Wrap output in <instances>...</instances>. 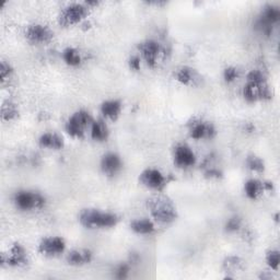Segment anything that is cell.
<instances>
[{
  "mask_svg": "<svg viewBox=\"0 0 280 280\" xmlns=\"http://www.w3.org/2000/svg\"><path fill=\"white\" fill-rule=\"evenodd\" d=\"M129 66L130 68H132L133 70H138L140 68V59L138 58L137 56H133L129 60Z\"/></svg>",
  "mask_w": 280,
  "mask_h": 280,
  "instance_id": "obj_33",
  "label": "cell"
},
{
  "mask_svg": "<svg viewBox=\"0 0 280 280\" xmlns=\"http://www.w3.org/2000/svg\"><path fill=\"white\" fill-rule=\"evenodd\" d=\"M92 259V253L88 250H76L70 252L67 256V262L70 265H84L90 263Z\"/></svg>",
  "mask_w": 280,
  "mask_h": 280,
  "instance_id": "obj_16",
  "label": "cell"
},
{
  "mask_svg": "<svg viewBox=\"0 0 280 280\" xmlns=\"http://www.w3.org/2000/svg\"><path fill=\"white\" fill-rule=\"evenodd\" d=\"M267 264L269 265V267L273 270H277L279 267V262H280V255L278 251H271L267 254Z\"/></svg>",
  "mask_w": 280,
  "mask_h": 280,
  "instance_id": "obj_26",
  "label": "cell"
},
{
  "mask_svg": "<svg viewBox=\"0 0 280 280\" xmlns=\"http://www.w3.org/2000/svg\"><path fill=\"white\" fill-rule=\"evenodd\" d=\"M120 110H122V104H120V102L117 100L106 101L101 106L102 114L113 120H115L119 116Z\"/></svg>",
  "mask_w": 280,
  "mask_h": 280,
  "instance_id": "obj_17",
  "label": "cell"
},
{
  "mask_svg": "<svg viewBox=\"0 0 280 280\" xmlns=\"http://www.w3.org/2000/svg\"><path fill=\"white\" fill-rule=\"evenodd\" d=\"M245 194L251 199H255L262 193V190L264 189L263 183L259 182L257 180H250L245 183Z\"/></svg>",
  "mask_w": 280,
  "mask_h": 280,
  "instance_id": "obj_21",
  "label": "cell"
},
{
  "mask_svg": "<svg viewBox=\"0 0 280 280\" xmlns=\"http://www.w3.org/2000/svg\"><path fill=\"white\" fill-rule=\"evenodd\" d=\"M65 250V241L58 237L45 238L41 241L39 251L46 256H56Z\"/></svg>",
  "mask_w": 280,
  "mask_h": 280,
  "instance_id": "obj_8",
  "label": "cell"
},
{
  "mask_svg": "<svg viewBox=\"0 0 280 280\" xmlns=\"http://www.w3.org/2000/svg\"><path fill=\"white\" fill-rule=\"evenodd\" d=\"M240 227H241V220L238 217H234V218H231L230 220L228 221L227 230L229 232H233V231L239 230Z\"/></svg>",
  "mask_w": 280,
  "mask_h": 280,
  "instance_id": "obj_30",
  "label": "cell"
},
{
  "mask_svg": "<svg viewBox=\"0 0 280 280\" xmlns=\"http://www.w3.org/2000/svg\"><path fill=\"white\" fill-rule=\"evenodd\" d=\"M88 9L84 5L73 4L61 11L59 16V23L63 27H69L80 22L87 17Z\"/></svg>",
  "mask_w": 280,
  "mask_h": 280,
  "instance_id": "obj_4",
  "label": "cell"
},
{
  "mask_svg": "<svg viewBox=\"0 0 280 280\" xmlns=\"http://www.w3.org/2000/svg\"><path fill=\"white\" fill-rule=\"evenodd\" d=\"M11 72H12V69H11L10 65H8V63H6L5 61H3L2 62V70H0V74H2V79L5 80V78L11 74Z\"/></svg>",
  "mask_w": 280,
  "mask_h": 280,
  "instance_id": "obj_32",
  "label": "cell"
},
{
  "mask_svg": "<svg viewBox=\"0 0 280 280\" xmlns=\"http://www.w3.org/2000/svg\"><path fill=\"white\" fill-rule=\"evenodd\" d=\"M190 136L194 139H205L213 138L216 135L215 127L207 122L201 120H194V123L190 124Z\"/></svg>",
  "mask_w": 280,
  "mask_h": 280,
  "instance_id": "obj_11",
  "label": "cell"
},
{
  "mask_svg": "<svg viewBox=\"0 0 280 280\" xmlns=\"http://www.w3.org/2000/svg\"><path fill=\"white\" fill-rule=\"evenodd\" d=\"M79 221L86 228H111L116 226L118 217L111 213H102L98 209H84L80 213Z\"/></svg>",
  "mask_w": 280,
  "mask_h": 280,
  "instance_id": "obj_1",
  "label": "cell"
},
{
  "mask_svg": "<svg viewBox=\"0 0 280 280\" xmlns=\"http://www.w3.org/2000/svg\"><path fill=\"white\" fill-rule=\"evenodd\" d=\"M102 171L107 175H115L122 168V161L116 154H106L101 161Z\"/></svg>",
  "mask_w": 280,
  "mask_h": 280,
  "instance_id": "obj_13",
  "label": "cell"
},
{
  "mask_svg": "<svg viewBox=\"0 0 280 280\" xmlns=\"http://www.w3.org/2000/svg\"><path fill=\"white\" fill-rule=\"evenodd\" d=\"M18 116V109L16 104L11 102H6L3 105V118L6 120L14 119Z\"/></svg>",
  "mask_w": 280,
  "mask_h": 280,
  "instance_id": "obj_24",
  "label": "cell"
},
{
  "mask_svg": "<svg viewBox=\"0 0 280 280\" xmlns=\"http://www.w3.org/2000/svg\"><path fill=\"white\" fill-rule=\"evenodd\" d=\"M247 79H249V82H254V84H263V82H265L264 75L258 72V70H252L247 75Z\"/></svg>",
  "mask_w": 280,
  "mask_h": 280,
  "instance_id": "obj_28",
  "label": "cell"
},
{
  "mask_svg": "<svg viewBox=\"0 0 280 280\" xmlns=\"http://www.w3.org/2000/svg\"><path fill=\"white\" fill-rule=\"evenodd\" d=\"M280 18V11L275 6H267L265 8L262 18L259 19L258 24L259 27L264 29L265 32L270 30V25L272 23H276Z\"/></svg>",
  "mask_w": 280,
  "mask_h": 280,
  "instance_id": "obj_14",
  "label": "cell"
},
{
  "mask_svg": "<svg viewBox=\"0 0 280 280\" xmlns=\"http://www.w3.org/2000/svg\"><path fill=\"white\" fill-rule=\"evenodd\" d=\"M148 207L151 210L154 218L160 222H172L176 219V209L168 197L156 196L148 200Z\"/></svg>",
  "mask_w": 280,
  "mask_h": 280,
  "instance_id": "obj_2",
  "label": "cell"
},
{
  "mask_svg": "<svg viewBox=\"0 0 280 280\" xmlns=\"http://www.w3.org/2000/svg\"><path fill=\"white\" fill-rule=\"evenodd\" d=\"M16 205L22 210H30L34 208H41L45 203V198L33 192H19L15 197Z\"/></svg>",
  "mask_w": 280,
  "mask_h": 280,
  "instance_id": "obj_5",
  "label": "cell"
},
{
  "mask_svg": "<svg viewBox=\"0 0 280 280\" xmlns=\"http://www.w3.org/2000/svg\"><path fill=\"white\" fill-rule=\"evenodd\" d=\"M40 145L42 147L50 149H61L63 147L62 138L53 132H46L41 136Z\"/></svg>",
  "mask_w": 280,
  "mask_h": 280,
  "instance_id": "obj_18",
  "label": "cell"
},
{
  "mask_svg": "<svg viewBox=\"0 0 280 280\" xmlns=\"http://www.w3.org/2000/svg\"><path fill=\"white\" fill-rule=\"evenodd\" d=\"M140 50L143 52L144 58L151 67H155L157 62V57L160 53V46L155 41H146L139 45Z\"/></svg>",
  "mask_w": 280,
  "mask_h": 280,
  "instance_id": "obj_12",
  "label": "cell"
},
{
  "mask_svg": "<svg viewBox=\"0 0 280 280\" xmlns=\"http://www.w3.org/2000/svg\"><path fill=\"white\" fill-rule=\"evenodd\" d=\"M63 60H65L68 65L70 66H78L81 62V57L80 54L78 53V50H76L75 48L68 47L63 50Z\"/></svg>",
  "mask_w": 280,
  "mask_h": 280,
  "instance_id": "obj_23",
  "label": "cell"
},
{
  "mask_svg": "<svg viewBox=\"0 0 280 280\" xmlns=\"http://www.w3.org/2000/svg\"><path fill=\"white\" fill-rule=\"evenodd\" d=\"M246 164L251 170L256 171V172H263L264 169H265V164H264L262 159L256 157V156H253V155L247 158Z\"/></svg>",
  "mask_w": 280,
  "mask_h": 280,
  "instance_id": "obj_25",
  "label": "cell"
},
{
  "mask_svg": "<svg viewBox=\"0 0 280 280\" xmlns=\"http://www.w3.org/2000/svg\"><path fill=\"white\" fill-rule=\"evenodd\" d=\"M128 271H129V268H128V266L127 265H120L117 270H116V277L118 279H124L127 277V275H128Z\"/></svg>",
  "mask_w": 280,
  "mask_h": 280,
  "instance_id": "obj_31",
  "label": "cell"
},
{
  "mask_svg": "<svg viewBox=\"0 0 280 280\" xmlns=\"http://www.w3.org/2000/svg\"><path fill=\"white\" fill-rule=\"evenodd\" d=\"M174 162L179 168H189L195 164L196 157L189 147L182 145L174 151Z\"/></svg>",
  "mask_w": 280,
  "mask_h": 280,
  "instance_id": "obj_9",
  "label": "cell"
},
{
  "mask_svg": "<svg viewBox=\"0 0 280 280\" xmlns=\"http://www.w3.org/2000/svg\"><path fill=\"white\" fill-rule=\"evenodd\" d=\"M93 120L90 114L86 111H79L75 113L74 115L69 118L66 125V129L69 135L74 137L81 138L85 135V129L88 125H92Z\"/></svg>",
  "mask_w": 280,
  "mask_h": 280,
  "instance_id": "obj_3",
  "label": "cell"
},
{
  "mask_svg": "<svg viewBox=\"0 0 280 280\" xmlns=\"http://www.w3.org/2000/svg\"><path fill=\"white\" fill-rule=\"evenodd\" d=\"M239 73H238V69L237 68H233V67H229L225 70V74H224V77L225 80L227 82H231L233 80H235L238 78Z\"/></svg>",
  "mask_w": 280,
  "mask_h": 280,
  "instance_id": "obj_29",
  "label": "cell"
},
{
  "mask_svg": "<svg viewBox=\"0 0 280 280\" xmlns=\"http://www.w3.org/2000/svg\"><path fill=\"white\" fill-rule=\"evenodd\" d=\"M91 137L98 142H104L109 137V129L104 122L97 120L91 125Z\"/></svg>",
  "mask_w": 280,
  "mask_h": 280,
  "instance_id": "obj_20",
  "label": "cell"
},
{
  "mask_svg": "<svg viewBox=\"0 0 280 280\" xmlns=\"http://www.w3.org/2000/svg\"><path fill=\"white\" fill-rule=\"evenodd\" d=\"M27 252L20 244H15L11 249V255L7 258V263L10 266H25L28 264Z\"/></svg>",
  "mask_w": 280,
  "mask_h": 280,
  "instance_id": "obj_15",
  "label": "cell"
},
{
  "mask_svg": "<svg viewBox=\"0 0 280 280\" xmlns=\"http://www.w3.org/2000/svg\"><path fill=\"white\" fill-rule=\"evenodd\" d=\"M224 266L227 271L239 270L242 268V262H241V259L238 257H229L226 259Z\"/></svg>",
  "mask_w": 280,
  "mask_h": 280,
  "instance_id": "obj_27",
  "label": "cell"
},
{
  "mask_svg": "<svg viewBox=\"0 0 280 280\" xmlns=\"http://www.w3.org/2000/svg\"><path fill=\"white\" fill-rule=\"evenodd\" d=\"M130 229L139 234H149L154 232L155 225L149 219H138L130 222Z\"/></svg>",
  "mask_w": 280,
  "mask_h": 280,
  "instance_id": "obj_19",
  "label": "cell"
},
{
  "mask_svg": "<svg viewBox=\"0 0 280 280\" xmlns=\"http://www.w3.org/2000/svg\"><path fill=\"white\" fill-rule=\"evenodd\" d=\"M139 181L143 185L157 190H161L165 186V184H167L165 177L162 175L161 172L155 169L145 170L143 173L140 174Z\"/></svg>",
  "mask_w": 280,
  "mask_h": 280,
  "instance_id": "obj_6",
  "label": "cell"
},
{
  "mask_svg": "<svg viewBox=\"0 0 280 280\" xmlns=\"http://www.w3.org/2000/svg\"><path fill=\"white\" fill-rule=\"evenodd\" d=\"M27 37L33 43H47L53 37V33L44 25L34 24L27 30Z\"/></svg>",
  "mask_w": 280,
  "mask_h": 280,
  "instance_id": "obj_10",
  "label": "cell"
},
{
  "mask_svg": "<svg viewBox=\"0 0 280 280\" xmlns=\"http://www.w3.org/2000/svg\"><path fill=\"white\" fill-rule=\"evenodd\" d=\"M243 94H244V98L247 101H251V102L257 101V100L271 99V93L265 82H263V84H254V82H249V84L244 87Z\"/></svg>",
  "mask_w": 280,
  "mask_h": 280,
  "instance_id": "obj_7",
  "label": "cell"
},
{
  "mask_svg": "<svg viewBox=\"0 0 280 280\" xmlns=\"http://www.w3.org/2000/svg\"><path fill=\"white\" fill-rule=\"evenodd\" d=\"M176 78L180 82H182L183 85H194L196 80V73L192 68L184 67L179 70V73L176 75Z\"/></svg>",
  "mask_w": 280,
  "mask_h": 280,
  "instance_id": "obj_22",
  "label": "cell"
}]
</instances>
